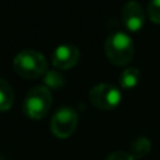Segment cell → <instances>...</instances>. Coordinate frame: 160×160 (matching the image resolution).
<instances>
[{
	"label": "cell",
	"mask_w": 160,
	"mask_h": 160,
	"mask_svg": "<svg viewBox=\"0 0 160 160\" xmlns=\"http://www.w3.org/2000/svg\"><path fill=\"white\" fill-rule=\"evenodd\" d=\"M104 51L114 65H127L132 61L135 47L133 41L124 31H114L105 38Z\"/></svg>",
	"instance_id": "6da1fadb"
},
{
	"label": "cell",
	"mask_w": 160,
	"mask_h": 160,
	"mask_svg": "<svg viewBox=\"0 0 160 160\" xmlns=\"http://www.w3.org/2000/svg\"><path fill=\"white\" fill-rule=\"evenodd\" d=\"M13 68L17 75L25 79H37L48 72V61L35 49L20 51L13 59Z\"/></svg>",
	"instance_id": "7a4b0ae2"
},
{
	"label": "cell",
	"mask_w": 160,
	"mask_h": 160,
	"mask_svg": "<svg viewBox=\"0 0 160 160\" xmlns=\"http://www.w3.org/2000/svg\"><path fill=\"white\" fill-rule=\"evenodd\" d=\"M52 104V93L45 86H35L27 93L22 102L24 112L32 119H41L48 114Z\"/></svg>",
	"instance_id": "3957f363"
},
{
	"label": "cell",
	"mask_w": 160,
	"mask_h": 160,
	"mask_svg": "<svg viewBox=\"0 0 160 160\" xmlns=\"http://www.w3.org/2000/svg\"><path fill=\"white\" fill-rule=\"evenodd\" d=\"M79 117L78 112L70 105H63L58 108L51 119V131L55 136L61 139L69 138L78 128Z\"/></svg>",
	"instance_id": "277c9868"
},
{
	"label": "cell",
	"mask_w": 160,
	"mask_h": 160,
	"mask_svg": "<svg viewBox=\"0 0 160 160\" xmlns=\"http://www.w3.org/2000/svg\"><path fill=\"white\" fill-rule=\"evenodd\" d=\"M88 98L100 110H112L121 101V90L111 83H98L88 91Z\"/></svg>",
	"instance_id": "5b68a950"
},
{
	"label": "cell",
	"mask_w": 160,
	"mask_h": 160,
	"mask_svg": "<svg viewBox=\"0 0 160 160\" xmlns=\"http://www.w3.org/2000/svg\"><path fill=\"white\" fill-rule=\"evenodd\" d=\"M121 20L129 31H138L145 24V10L136 0H128L121 8Z\"/></svg>",
	"instance_id": "8992f818"
},
{
	"label": "cell",
	"mask_w": 160,
	"mask_h": 160,
	"mask_svg": "<svg viewBox=\"0 0 160 160\" xmlns=\"http://www.w3.org/2000/svg\"><path fill=\"white\" fill-rule=\"evenodd\" d=\"M80 59V51L73 44H62L52 53V63L55 68L66 70L73 68Z\"/></svg>",
	"instance_id": "52a82bcc"
},
{
	"label": "cell",
	"mask_w": 160,
	"mask_h": 160,
	"mask_svg": "<svg viewBox=\"0 0 160 160\" xmlns=\"http://www.w3.org/2000/svg\"><path fill=\"white\" fill-rule=\"evenodd\" d=\"M14 90L4 79H0V111H7L13 107Z\"/></svg>",
	"instance_id": "ba28073f"
},
{
	"label": "cell",
	"mask_w": 160,
	"mask_h": 160,
	"mask_svg": "<svg viewBox=\"0 0 160 160\" xmlns=\"http://www.w3.org/2000/svg\"><path fill=\"white\" fill-rule=\"evenodd\" d=\"M141 80V70L138 68H127L122 70V73L119 75V84L124 88H132Z\"/></svg>",
	"instance_id": "9c48e42d"
},
{
	"label": "cell",
	"mask_w": 160,
	"mask_h": 160,
	"mask_svg": "<svg viewBox=\"0 0 160 160\" xmlns=\"http://www.w3.org/2000/svg\"><path fill=\"white\" fill-rule=\"evenodd\" d=\"M152 149V142L146 136H138L135 141L131 143V155L135 159H141L146 156Z\"/></svg>",
	"instance_id": "30bf717a"
},
{
	"label": "cell",
	"mask_w": 160,
	"mask_h": 160,
	"mask_svg": "<svg viewBox=\"0 0 160 160\" xmlns=\"http://www.w3.org/2000/svg\"><path fill=\"white\" fill-rule=\"evenodd\" d=\"M65 84V78L56 70H48L47 73L44 75V86L48 88H58L63 87Z\"/></svg>",
	"instance_id": "8fae6325"
},
{
	"label": "cell",
	"mask_w": 160,
	"mask_h": 160,
	"mask_svg": "<svg viewBox=\"0 0 160 160\" xmlns=\"http://www.w3.org/2000/svg\"><path fill=\"white\" fill-rule=\"evenodd\" d=\"M148 14L152 21L160 22V0H150L148 4Z\"/></svg>",
	"instance_id": "7c38bea8"
},
{
	"label": "cell",
	"mask_w": 160,
	"mask_h": 160,
	"mask_svg": "<svg viewBox=\"0 0 160 160\" xmlns=\"http://www.w3.org/2000/svg\"><path fill=\"white\" fill-rule=\"evenodd\" d=\"M105 160H135L132 155L129 152H124V150H117L112 152L111 155H108Z\"/></svg>",
	"instance_id": "4fadbf2b"
},
{
	"label": "cell",
	"mask_w": 160,
	"mask_h": 160,
	"mask_svg": "<svg viewBox=\"0 0 160 160\" xmlns=\"http://www.w3.org/2000/svg\"><path fill=\"white\" fill-rule=\"evenodd\" d=\"M0 160H3V159H2V158H0Z\"/></svg>",
	"instance_id": "5bb4252c"
}]
</instances>
